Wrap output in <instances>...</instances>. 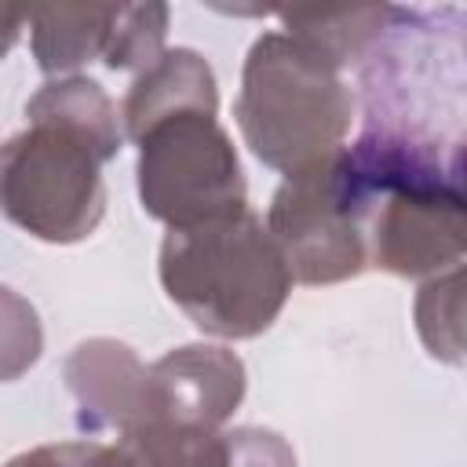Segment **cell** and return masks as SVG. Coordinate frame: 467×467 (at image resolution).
<instances>
[{"mask_svg": "<svg viewBox=\"0 0 467 467\" xmlns=\"http://www.w3.org/2000/svg\"><path fill=\"white\" fill-rule=\"evenodd\" d=\"M36 33L33 47L44 69H66L109 44L117 7H40L26 15Z\"/></svg>", "mask_w": 467, "mask_h": 467, "instance_id": "5b68a950", "label": "cell"}, {"mask_svg": "<svg viewBox=\"0 0 467 467\" xmlns=\"http://www.w3.org/2000/svg\"><path fill=\"white\" fill-rule=\"evenodd\" d=\"M237 113L252 150L296 175L328 157L350 106L325 55L303 40L270 33L252 47Z\"/></svg>", "mask_w": 467, "mask_h": 467, "instance_id": "3957f363", "label": "cell"}, {"mask_svg": "<svg viewBox=\"0 0 467 467\" xmlns=\"http://www.w3.org/2000/svg\"><path fill=\"white\" fill-rule=\"evenodd\" d=\"M142 201L171 230L226 219L244 208L237 157L208 109L157 117L142 135Z\"/></svg>", "mask_w": 467, "mask_h": 467, "instance_id": "277c9868", "label": "cell"}, {"mask_svg": "<svg viewBox=\"0 0 467 467\" xmlns=\"http://www.w3.org/2000/svg\"><path fill=\"white\" fill-rule=\"evenodd\" d=\"M22 18H26V11H15V7H0V58H4V51L15 44Z\"/></svg>", "mask_w": 467, "mask_h": 467, "instance_id": "8992f818", "label": "cell"}, {"mask_svg": "<svg viewBox=\"0 0 467 467\" xmlns=\"http://www.w3.org/2000/svg\"><path fill=\"white\" fill-rule=\"evenodd\" d=\"M161 270L171 299L201 328L219 336L266 328L288 288L281 252L244 208L226 219L171 230Z\"/></svg>", "mask_w": 467, "mask_h": 467, "instance_id": "7a4b0ae2", "label": "cell"}, {"mask_svg": "<svg viewBox=\"0 0 467 467\" xmlns=\"http://www.w3.org/2000/svg\"><path fill=\"white\" fill-rule=\"evenodd\" d=\"M36 128L0 150V208L47 241L84 237L102 212L99 161L117 153L113 109L69 124L29 102Z\"/></svg>", "mask_w": 467, "mask_h": 467, "instance_id": "6da1fadb", "label": "cell"}]
</instances>
